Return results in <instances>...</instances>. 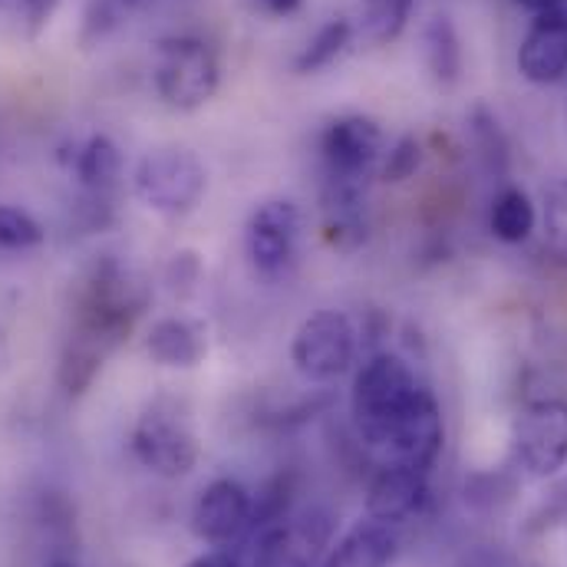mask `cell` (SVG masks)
Segmentation results:
<instances>
[{
	"label": "cell",
	"instance_id": "1",
	"mask_svg": "<svg viewBox=\"0 0 567 567\" xmlns=\"http://www.w3.org/2000/svg\"><path fill=\"white\" fill-rule=\"evenodd\" d=\"M140 310L142 293L140 287L130 281V275H123L116 265L96 268V275L90 278L80 297L73 333L60 357L56 377L70 396H80L90 390V383L103 370V360L133 330V320L140 317Z\"/></svg>",
	"mask_w": 567,
	"mask_h": 567
},
{
	"label": "cell",
	"instance_id": "2",
	"mask_svg": "<svg viewBox=\"0 0 567 567\" xmlns=\"http://www.w3.org/2000/svg\"><path fill=\"white\" fill-rule=\"evenodd\" d=\"M423 383L410 370V363L390 350L370 353L367 363L360 367L350 393V410H353V425L360 439L370 449H380L383 435L390 432L393 420L403 413V406L416 396Z\"/></svg>",
	"mask_w": 567,
	"mask_h": 567
},
{
	"label": "cell",
	"instance_id": "3",
	"mask_svg": "<svg viewBox=\"0 0 567 567\" xmlns=\"http://www.w3.org/2000/svg\"><path fill=\"white\" fill-rule=\"evenodd\" d=\"M152 83L158 100L175 113L202 110L221 83L215 50L198 37H165L155 47Z\"/></svg>",
	"mask_w": 567,
	"mask_h": 567
},
{
	"label": "cell",
	"instance_id": "4",
	"mask_svg": "<svg viewBox=\"0 0 567 567\" xmlns=\"http://www.w3.org/2000/svg\"><path fill=\"white\" fill-rule=\"evenodd\" d=\"M140 202L162 218L192 215L208 188V172L202 158L178 145H162L145 152L133 175Z\"/></svg>",
	"mask_w": 567,
	"mask_h": 567
},
{
	"label": "cell",
	"instance_id": "5",
	"mask_svg": "<svg viewBox=\"0 0 567 567\" xmlns=\"http://www.w3.org/2000/svg\"><path fill=\"white\" fill-rule=\"evenodd\" d=\"M357 350L360 333L353 320L340 310H317L297 327L290 340V363L307 383H333L353 367Z\"/></svg>",
	"mask_w": 567,
	"mask_h": 567
},
{
	"label": "cell",
	"instance_id": "6",
	"mask_svg": "<svg viewBox=\"0 0 567 567\" xmlns=\"http://www.w3.org/2000/svg\"><path fill=\"white\" fill-rule=\"evenodd\" d=\"M133 452L152 475L182 478L198 465V435L172 400H155L133 429Z\"/></svg>",
	"mask_w": 567,
	"mask_h": 567
},
{
	"label": "cell",
	"instance_id": "7",
	"mask_svg": "<svg viewBox=\"0 0 567 567\" xmlns=\"http://www.w3.org/2000/svg\"><path fill=\"white\" fill-rule=\"evenodd\" d=\"M512 455L532 478H551L567 465V403H528L512 429Z\"/></svg>",
	"mask_w": 567,
	"mask_h": 567
},
{
	"label": "cell",
	"instance_id": "8",
	"mask_svg": "<svg viewBox=\"0 0 567 567\" xmlns=\"http://www.w3.org/2000/svg\"><path fill=\"white\" fill-rule=\"evenodd\" d=\"M300 241V208L290 198H265L245 221V255L265 278H281Z\"/></svg>",
	"mask_w": 567,
	"mask_h": 567
},
{
	"label": "cell",
	"instance_id": "9",
	"mask_svg": "<svg viewBox=\"0 0 567 567\" xmlns=\"http://www.w3.org/2000/svg\"><path fill=\"white\" fill-rule=\"evenodd\" d=\"M442 442H445L442 410H439L435 396L425 386H420L416 396L393 420L390 432L383 435V442H380L377 452H383L386 462L429 472L435 465L439 452H442Z\"/></svg>",
	"mask_w": 567,
	"mask_h": 567
},
{
	"label": "cell",
	"instance_id": "10",
	"mask_svg": "<svg viewBox=\"0 0 567 567\" xmlns=\"http://www.w3.org/2000/svg\"><path fill=\"white\" fill-rule=\"evenodd\" d=\"M386 136L370 116H340L320 136V155L327 165V178L337 182H367L370 168L380 162Z\"/></svg>",
	"mask_w": 567,
	"mask_h": 567
},
{
	"label": "cell",
	"instance_id": "11",
	"mask_svg": "<svg viewBox=\"0 0 567 567\" xmlns=\"http://www.w3.org/2000/svg\"><path fill=\"white\" fill-rule=\"evenodd\" d=\"M251 528V492L235 478H215L192 508V532L208 545H231Z\"/></svg>",
	"mask_w": 567,
	"mask_h": 567
},
{
	"label": "cell",
	"instance_id": "12",
	"mask_svg": "<svg viewBox=\"0 0 567 567\" xmlns=\"http://www.w3.org/2000/svg\"><path fill=\"white\" fill-rule=\"evenodd\" d=\"M429 502V472L383 462L367 488V515L383 525H403Z\"/></svg>",
	"mask_w": 567,
	"mask_h": 567
},
{
	"label": "cell",
	"instance_id": "13",
	"mask_svg": "<svg viewBox=\"0 0 567 567\" xmlns=\"http://www.w3.org/2000/svg\"><path fill=\"white\" fill-rule=\"evenodd\" d=\"M518 73L528 83L548 86L567 76V13H538L518 47Z\"/></svg>",
	"mask_w": 567,
	"mask_h": 567
},
{
	"label": "cell",
	"instance_id": "14",
	"mask_svg": "<svg viewBox=\"0 0 567 567\" xmlns=\"http://www.w3.org/2000/svg\"><path fill=\"white\" fill-rule=\"evenodd\" d=\"M396 551H400V538L393 525L367 518L353 525L337 545H330L320 567H390Z\"/></svg>",
	"mask_w": 567,
	"mask_h": 567
},
{
	"label": "cell",
	"instance_id": "15",
	"mask_svg": "<svg viewBox=\"0 0 567 567\" xmlns=\"http://www.w3.org/2000/svg\"><path fill=\"white\" fill-rule=\"evenodd\" d=\"M145 350L158 367L168 370H192L202 363L208 343H205V330L185 317H162L152 323L148 337H145Z\"/></svg>",
	"mask_w": 567,
	"mask_h": 567
},
{
	"label": "cell",
	"instance_id": "16",
	"mask_svg": "<svg viewBox=\"0 0 567 567\" xmlns=\"http://www.w3.org/2000/svg\"><path fill=\"white\" fill-rule=\"evenodd\" d=\"M333 522L323 508L303 512L297 522H284V565L317 567L330 548Z\"/></svg>",
	"mask_w": 567,
	"mask_h": 567
},
{
	"label": "cell",
	"instance_id": "17",
	"mask_svg": "<svg viewBox=\"0 0 567 567\" xmlns=\"http://www.w3.org/2000/svg\"><path fill=\"white\" fill-rule=\"evenodd\" d=\"M120 175H123V155H120L116 142L110 136H90L80 145V152H76V178L96 202H103L116 188Z\"/></svg>",
	"mask_w": 567,
	"mask_h": 567
},
{
	"label": "cell",
	"instance_id": "18",
	"mask_svg": "<svg viewBox=\"0 0 567 567\" xmlns=\"http://www.w3.org/2000/svg\"><path fill=\"white\" fill-rule=\"evenodd\" d=\"M425 66L432 80L445 90H452L462 76V43L449 17H432L423 30Z\"/></svg>",
	"mask_w": 567,
	"mask_h": 567
},
{
	"label": "cell",
	"instance_id": "19",
	"mask_svg": "<svg viewBox=\"0 0 567 567\" xmlns=\"http://www.w3.org/2000/svg\"><path fill=\"white\" fill-rule=\"evenodd\" d=\"M538 225V212L535 202L528 198V192L522 188H502L492 202V215H488V228L498 241L505 245H522L528 241V235Z\"/></svg>",
	"mask_w": 567,
	"mask_h": 567
},
{
	"label": "cell",
	"instance_id": "20",
	"mask_svg": "<svg viewBox=\"0 0 567 567\" xmlns=\"http://www.w3.org/2000/svg\"><path fill=\"white\" fill-rule=\"evenodd\" d=\"M350 40H353V23H350V20H343V17L327 20V23L303 43V50L293 56V73L310 76V73L327 70L330 63H337V60L347 53Z\"/></svg>",
	"mask_w": 567,
	"mask_h": 567
},
{
	"label": "cell",
	"instance_id": "21",
	"mask_svg": "<svg viewBox=\"0 0 567 567\" xmlns=\"http://www.w3.org/2000/svg\"><path fill=\"white\" fill-rule=\"evenodd\" d=\"M468 136H472V148L478 152V158L488 172L502 175L508 168V140L492 110L475 106L468 113Z\"/></svg>",
	"mask_w": 567,
	"mask_h": 567
},
{
	"label": "cell",
	"instance_id": "22",
	"mask_svg": "<svg viewBox=\"0 0 567 567\" xmlns=\"http://www.w3.org/2000/svg\"><path fill=\"white\" fill-rule=\"evenodd\" d=\"M416 0H367L363 7V33L373 43H393L413 10Z\"/></svg>",
	"mask_w": 567,
	"mask_h": 567
},
{
	"label": "cell",
	"instance_id": "23",
	"mask_svg": "<svg viewBox=\"0 0 567 567\" xmlns=\"http://www.w3.org/2000/svg\"><path fill=\"white\" fill-rule=\"evenodd\" d=\"M290 495H293V478L290 475H275L268 478L258 495H251V528L265 532V528H275L287 518V508H290Z\"/></svg>",
	"mask_w": 567,
	"mask_h": 567
},
{
	"label": "cell",
	"instance_id": "24",
	"mask_svg": "<svg viewBox=\"0 0 567 567\" xmlns=\"http://www.w3.org/2000/svg\"><path fill=\"white\" fill-rule=\"evenodd\" d=\"M545 248L555 265L567 268V178L545 192Z\"/></svg>",
	"mask_w": 567,
	"mask_h": 567
},
{
	"label": "cell",
	"instance_id": "25",
	"mask_svg": "<svg viewBox=\"0 0 567 567\" xmlns=\"http://www.w3.org/2000/svg\"><path fill=\"white\" fill-rule=\"evenodd\" d=\"M37 245H43L40 221L17 205H0V251H30Z\"/></svg>",
	"mask_w": 567,
	"mask_h": 567
},
{
	"label": "cell",
	"instance_id": "26",
	"mask_svg": "<svg viewBox=\"0 0 567 567\" xmlns=\"http://www.w3.org/2000/svg\"><path fill=\"white\" fill-rule=\"evenodd\" d=\"M420 165H423V145L416 136H403L386 152V158L380 165V178L383 182H406L410 175H416Z\"/></svg>",
	"mask_w": 567,
	"mask_h": 567
},
{
	"label": "cell",
	"instance_id": "27",
	"mask_svg": "<svg viewBox=\"0 0 567 567\" xmlns=\"http://www.w3.org/2000/svg\"><path fill=\"white\" fill-rule=\"evenodd\" d=\"M7 3L13 17L20 20V27L27 30V37H37L50 23L53 10L60 7V0H7Z\"/></svg>",
	"mask_w": 567,
	"mask_h": 567
},
{
	"label": "cell",
	"instance_id": "28",
	"mask_svg": "<svg viewBox=\"0 0 567 567\" xmlns=\"http://www.w3.org/2000/svg\"><path fill=\"white\" fill-rule=\"evenodd\" d=\"M567 518V482H561L551 495H548V502L538 508V515L532 518V522H538L542 528L545 525H558V522H565Z\"/></svg>",
	"mask_w": 567,
	"mask_h": 567
},
{
	"label": "cell",
	"instance_id": "29",
	"mask_svg": "<svg viewBox=\"0 0 567 567\" xmlns=\"http://www.w3.org/2000/svg\"><path fill=\"white\" fill-rule=\"evenodd\" d=\"M185 567H241V561L231 551H205L195 561H188Z\"/></svg>",
	"mask_w": 567,
	"mask_h": 567
},
{
	"label": "cell",
	"instance_id": "30",
	"mask_svg": "<svg viewBox=\"0 0 567 567\" xmlns=\"http://www.w3.org/2000/svg\"><path fill=\"white\" fill-rule=\"evenodd\" d=\"M255 3L271 17H290L303 7V0H255Z\"/></svg>",
	"mask_w": 567,
	"mask_h": 567
},
{
	"label": "cell",
	"instance_id": "31",
	"mask_svg": "<svg viewBox=\"0 0 567 567\" xmlns=\"http://www.w3.org/2000/svg\"><path fill=\"white\" fill-rule=\"evenodd\" d=\"M515 3H522L525 10H535V13H551L561 7V0H515Z\"/></svg>",
	"mask_w": 567,
	"mask_h": 567
},
{
	"label": "cell",
	"instance_id": "32",
	"mask_svg": "<svg viewBox=\"0 0 567 567\" xmlns=\"http://www.w3.org/2000/svg\"><path fill=\"white\" fill-rule=\"evenodd\" d=\"M120 3H123V7H130V3H140V0H120Z\"/></svg>",
	"mask_w": 567,
	"mask_h": 567
},
{
	"label": "cell",
	"instance_id": "33",
	"mask_svg": "<svg viewBox=\"0 0 567 567\" xmlns=\"http://www.w3.org/2000/svg\"><path fill=\"white\" fill-rule=\"evenodd\" d=\"M53 567H70V565H53Z\"/></svg>",
	"mask_w": 567,
	"mask_h": 567
}]
</instances>
